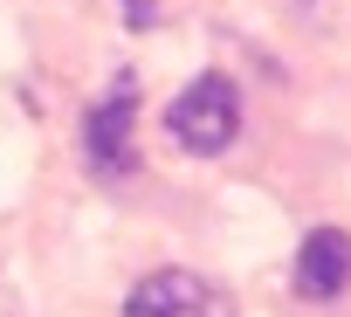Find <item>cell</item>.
<instances>
[{"label": "cell", "instance_id": "6da1fadb", "mask_svg": "<svg viewBox=\"0 0 351 317\" xmlns=\"http://www.w3.org/2000/svg\"><path fill=\"white\" fill-rule=\"evenodd\" d=\"M165 131H172V145H180V152H200V158L228 152L234 131H241V90H234L228 76L186 83L180 97H172V110H165Z\"/></svg>", "mask_w": 351, "mask_h": 317}, {"label": "cell", "instance_id": "7a4b0ae2", "mask_svg": "<svg viewBox=\"0 0 351 317\" xmlns=\"http://www.w3.org/2000/svg\"><path fill=\"white\" fill-rule=\"evenodd\" d=\"M131 124H138V76L124 69L83 117V158L97 180H131L138 173V145H131Z\"/></svg>", "mask_w": 351, "mask_h": 317}, {"label": "cell", "instance_id": "3957f363", "mask_svg": "<svg viewBox=\"0 0 351 317\" xmlns=\"http://www.w3.org/2000/svg\"><path fill=\"white\" fill-rule=\"evenodd\" d=\"M124 317H234V296L193 269H152L131 283Z\"/></svg>", "mask_w": 351, "mask_h": 317}, {"label": "cell", "instance_id": "277c9868", "mask_svg": "<svg viewBox=\"0 0 351 317\" xmlns=\"http://www.w3.org/2000/svg\"><path fill=\"white\" fill-rule=\"evenodd\" d=\"M344 290H351V235H344V228L303 235V248H296V296L330 303V296H344Z\"/></svg>", "mask_w": 351, "mask_h": 317}, {"label": "cell", "instance_id": "5b68a950", "mask_svg": "<svg viewBox=\"0 0 351 317\" xmlns=\"http://www.w3.org/2000/svg\"><path fill=\"white\" fill-rule=\"evenodd\" d=\"M124 14H131V28H152V21H158L152 0H124Z\"/></svg>", "mask_w": 351, "mask_h": 317}]
</instances>
